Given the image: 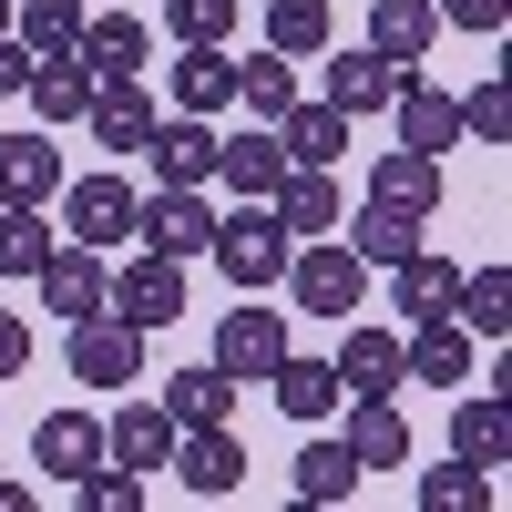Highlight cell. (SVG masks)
I'll return each mask as SVG.
<instances>
[{"mask_svg":"<svg viewBox=\"0 0 512 512\" xmlns=\"http://www.w3.org/2000/svg\"><path fill=\"white\" fill-rule=\"evenodd\" d=\"M277 287H287L308 318H359V308H369V267H359V256L338 246V236H297Z\"/></svg>","mask_w":512,"mask_h":512,"instance_id":"1","label":"cell"},{"mask_svg":"<svg viewBox=\"0 0 512 512\" xmlns=\"http://www.w3.org/2000/svg\"><path fill=\"white\" fill-rule=\"evenodd\" d=\"M287 246H297V236L267 216V205H236V216H216V246H205V256L226 267L236 297H267V287L287 277Z\"/></svg>","mask_w":512,"mask_h":512,"instance_id":"2","label":"cell"},{"mask_svg":"<svg viewBox=\"0 0 512 512\" xmlns=\"http://www.w3.org/2000/svg\"><path fill=\"white\" fill-rule=\"evenodd\" d=\"M103 308H113L123 328H144V338L175 328V318H185V256H154V246H144L123 277H103Z\"/></svg>","mask_w":512,"mask_h":512,"instance_id":"3","label":"cell"},{"mask_svg":"<svg viewBox=\"0 0 512 512\" xmlns=\"http://www.w3.org/2000/svg\"><path fill=\"white\" fill-rule=\"evenodd\" d=\"M216 113H154V134L134 144L154 185H216Z\"/></svg>","mask_w":512,"mask_h":512,"instance_id":"4","label":"cell"},{"mask_svg":"<svg viewBox=\"0 0 512 512\" xmlns=\"http://www.w3.org/2000/svg\"><path fill=\"white\" fill-rule=\"evenodd\" d=\"M52 205H62L72 246H134V216H144V195L123 185V175H72Z\"/></svg>","mask_w":512,"mask_h":512,"instance_id":"5","label":"cell"},{"mask_svg":"<svg viewBox=\"0 0 512 512\" xmlns=\"http://www.w3.org/2000/svg\"><path fill=\"white\" fill-rule=\"evenodd\" d=\"M72 379H82V390H134V379H144V328H123L113 308L72 318Z\"/></svg>","mask_w":512,"mask_h":512,"instance_id":"6","label":"cell"},{"mask_svg":"<svg viewBox=\"0 0 512 512\" xmlns=\"http://www.w3.org/2000/svg\"><path fill=\"white\" fill-rule=\"evenodd\" d=\"M195 502H236L246 482V441H236V420H205V431H175V461H164Z\"/></svg>","mask_w":512,"mask_h":512,"instance_id":"7","label":"cell"},{"mask_svg":"<svg viewBox=\"0 0 512 512\" xmlns=\"http://www.w3.org/2000/svg\"><path fill=\"white\" fill-rule=\"evenodd\" d=\"M134 236L154 256H205V246H216V195H205V185H154L144 216H134Z\"/></svg>","mask_w":512,"mask_h":512,"instance_id":"8","label":"cell"},{"mask_svg":"<svg viewBox=\"0 0 512 512\" xmlns=\"http://www.w3.org/2000/svg\"><path fill=\"white\" fill-rule=\"evenodd\" d=\"M287 359V308H226L216 318V369L236 379V390H246V379H267Z\"/></svg>","mask_w":512,"mask_h":512,"instance_id":"9","label":"cell"},{"mask_svg":"<svg viewBox=\"0 0 512 512\" xmlns=\"http://www.w3.org/2000/svg\"><path fill=\"white\" fill-rule=\"evenodd\" d=\"M267 216L287 236H328V226H349V195H338V164H287L277 195H267Z\"/></svg>","mask_w":512,"mask_h":512,"instance_id":"10","label":"cell"},{"mask_svg":"<svg viewBox=\"0 0 512 512\" xmlns=\"http://www.w3.org/2000/svg\"><path fill=\"white\" fill-rule=\"evenodd\" d=\"M318 62H328V103L349 113V123H359V113H390V93L420 72V62H390V52H369V41H359V52H318Z\"/></svg>","mask_w":512,"mask_h":512,"instance_id":"11","label":"cell"},{"mask_svg":"<svg viewBox=\"0 0 512 512\" xmlns=\"http://www.w3.org/2000/svg\"><path fill=\"white\" fill-rule=\"evenodd\" d=\"M31 287H41V308H52L62 328L93 318V308H103V246H62V236H52V256L31 267Z\"/></svg>","mask_w":512,"mask_h":512,"instance_id":"12","label":"cell"},{"mask_svg":"<svg viewBox=\"0 0 512 512\" xmlns=\"http://www.w3.org/2000/svg\"><path fill=\"white\" fill-rule=\"evenodd\" d=\"M82 134H93L103 154H134L154 134V93H144V72H103L93 82V113H82Z\"/></svg>","mask_w":512,"mask_h":512,"instance_id":"13","label":"cell"},{"mask_svg":"<svg viewBox=\"0 0 512 512\" xmlns=\"http://www.w3.org/2000/svg\"><path fill=\"white\" fill-rule=\"evenodd\" d=\"M338 410H349V451H359V472H410V420H400L390 390H349Z\"/></svg>","mask_w":512,"mask_h":512,"instance_id":"14","label":"cell"},{"mask_svg":"<svg viewBox=\"0 0 512 512\" xmlns=\"http://www.w3.org/2000/svg\"><path fill=\"white\" fill-rule=\"evenodd\" d=\"M103 461H123V472H164V461H175V410H164V400H123L103 420Z\"/></svg>","mask_w":512,"mask_h":512,"instance_id":"15","label":"cell"},{"mask_svg":"<svg viewBox=\"0 0 512 512\" xmlns=\"http://www.w3.org/2000/svg\"><path fill=\"white\" fill-rule=\"evenodd\" d=\"M62 195V144L21 123V134H0V205H52Z\"/></svg>","mask_w":512,"mask_h":512,"instance_id":"16","label":"cell"},{"mask_svg":"<svg viewBox=\"0 0 512 512\" xmlns=\"http://www.w3.org/2000/svg\"><path fill=\"white\" fill-rule=\"evenodd\" d=\"M451 451H461V461H482V472H502V461H512V390H472V379H461Z\"/></svg>","mask_w":512,"mask_h":512,"instance_id":"17","label":"cell"},{"mask_svg":"<svg viewBox=\"0 0 512 512\" xmlns=\"http://www.w3.org/2000/svg\"><path fill=\"white\" fill-rule=\"evenodd\" d=\"M21 103L41 113V134H52V123H82V113H93V62H82V52H41L31 82H21Z\"/></svg>","mask_w":512,"mask_h":512,"instance_id":"18","label":"cell"},{"mask_svg":"<svg viewBox=\"0 0 512 512\" xmlns=\"http://www.w3.org/2000/svg\"><path fill=\"white\" fill-rule=\"evenodd\" d=\"M400 379L461 390V379H472V328H461V318H420V328L400 338Z\"/></svg>","mask_w":512,"mask_h":512,"instance_id":"19","label":"cell"},{"mask_svg":"<svg viewBox=\"0 0 512 512\" xmlns=\"http://www.w3.org/2000/svg\"><path fill=\"white\" fill-rule=\"evenodd\" d=\"M451 287H461V267H451V256L410 246L400 267H390V318H400V328H420V318H451Z\"/></svg>","mask_w":512,"mask_h":512,"instance_id":"20","label":"cell"},{"mask_svg":"<svg viewBox=\"0 0 512 512\" xmlns=\"http://www.w3.org/2000/svg\"><path fill=\"white\" fill-rule=\"evenodd\" d=\"M390 113H400V123H390V144H410V154H451V144H461V103H451V93H431L420 72L390 93Z\"/></svg>","mask_w":512,"mask_h":512,"instance_id":"21","label":"cell"},{"mask_svg":"<svg viewBox=\"0 0 512 512\" xmlns=\"http://www.w3.org/2000/svg\"><path fill=\"white\" fill-rule=\"evenodd\" d=\"M31 461H41V472H52L62 492H72V482L103 461V420H93V410H52V420L31 431Z\"/></svg>","mask_w":512,"mask_h":512,"instance_id":"22","label":"cell"},{"mask_svg":"<svg viewBox=\"0 0 512 512\" xmlns=\"http://www.w3.org/2000/svg\"><path fill=\"white\" fill-rule=\"evenodd\" d=\"M287 492H297V512H328V502H349L359 492V451L349 441H308V431H297V461H287Z\"/></svg>","mask_w":512,"mask_h":512,"instance_id":"23","label":"cell"},{"mask_svg":"<svg viewBox=\"0 0 512 512\" xmlns=\"http://www.w3.org/2000/svg\"><path fill=\"white\" fill-rule=\"evenodd\" d=\"M164 93H175V113H226V103H236V62H226V41H185L175 72H164Z\"/></svg>","mask_w":512,"mask_h":512,"instance_id":"24","label":"cell"},{"mask_svg":"<svg viewBox=\"0 0 512 512\" xmlns=\"http://www.w3.org/2000/svg\"><path fill=\"white\" fill-rule=\"evenodd\" d=\"M267 134L287 144V164H338V154H349V113H338L328 93H318V103L297 93V103H287V113L267 123Z\"/></svg>","mask_w":512,"mask_h":512,"instance_id":"25","label":"cell"},{"mask_svg":"<svg viewBox=\"0 0 512 512\" xmlns=\"http://www.w3.org/2000/svg\"><path fill=\"white\" fill-rule=\"evenodd\" d=\"M267 390H277V410L297 420V431H318V420H328L338 400H349V390H338V359H297V349L267 369Z\"/></svg>","mask_w":512,"mask_h":512,"instance_id":"26","label":"cell"},{"mask_svg":"<svg viewBox=\"0 0 512 512\" xmlns=\"http://www.w3.org/2000/svg\"><path fill=\"white\" fill-rule=\"evenodd\" d=\"M369 205H400V216H441V154L390 144V154H379V175H369Z\"/></svg>","mask_w":512,"mask_h":512,"instance_id":"27","label":"cell"},{"mask_svg":"<svg viewBox=\"0 0 512 512\" xmlns=\"http://www.w3.org/2000/svg\"><path fill=\"white\" fill-rule=\"evenodd\" d=\"M72 52L93 62V82H103V72H144V62H154V31H144V11H93Z\"/></svg>","mask_w":512,"mask_h":512,"instance_id":"28","label":"cell"},{"mask_svg":"<svg viewBox=\"0 0 512 512\" xmlns=\"http://www.w3.org/2000/svg\"><path fill=\"white\" fill-rule=\"evenodd\" d=\"M216 175H226V195H246V205H267L277 195V175H287V144L256 123V134H226L216 144Z\"/></svg>","mask_w":512,"mask_h":512,"instance_id":"29","label":"cell"},{"mask_svg":"<svg viewBox=\"0 0 512 512\" xmlns=\"http://www.w3.org/2000/svg\"><path fill=\"white\" fill-rule=\"evenodd\" d=\"M338 390H400V338L379 318H349V338H338Z\"/></svg>","mask_w":512,"mask_h":512,"instance_id":"30","label":"cell"},{"mask_svg":"<svg viewBox=\"0 0 512 512\" xmlns=\"http://www.w3.org/2000/svg\"><path fill=\"white\" fill-rule=\"evenodd\" d=\"M154 400L175 410V431H205V420H226V410H236V379H226L216 359H195V369H175V379H164Z\"/></svg>","mask_w":512,"mask_h":512,"instance_id":"31","label":"cell"},{"mask_svg":"<svg viewBox=\"0 0 512 512\" xmlns=\"http://www.w3.org/2000/svg\"><path fill=\"white\" fill-rule=\"evenodd\" d=\"M451 318L472 328V338H502V328H512V267H502V256H492V267H461Z\"/></svg>","mask_w":512,"mask_h":512,"instance_id":"32","label":"cell"},{"mask_svg":"<svg viewBox=\"0 0 512 512\" xmlns=\"http://www.w3.org/2000/svg\"><path fill=\"white\" fill-rule=\"evenodd\" d=\"M431 41H441V11H431V0H369V52L420 62Z\"/></svg>","mask_w":512,"mask_h":512,"instance_id":"33","label":"cell"},{"mask_svg":"<svg viewBox=\"0 0 512 512\" xmlns=\"http://www.w3.org/2000/svg\"><path fill=\"white\" fill-rule=\"evenodd\" d=\"M328 0H267V52H287V62H318L328 52Z\"/></svg>","mask_w":512,"mask_h":512,"instance_id":"34","label":"cell"},{"mask_svg":"<svg viewBox=\"0 0 512 512\" xmlns=\"http://www.w3.org/2000/svg\"><path fill=\"white\" fill-rule=\"evenodd\" d=\"M41 256H52V216H41V205H0V277L31 287Z\"/></svg>","mask_w":512,"mask_h":512,"instance_id":"35","label":"cell"},{"mask_svg":"<svg viewBox=\"0 0 512 512\" xmlns=\"http://www.w3.org/2000/svg\"><path fill=\"white\" fill-rule=\"evenodd\" d=\"M82 0H11V41H31V52H72L82 41Z\"/></svg>","mask_w":512,"mask_h":512,"instance_id":"36","label":"cell"},{"mask_svg":"<svg viewBox=\"0 0 512 512\" xmlns=\"http://www.w3.org/2000/svg\"><path fill=\"white\" fill-rule=\"evenodd\" d=\"M410 246H420V216H400V205H359V236H349L359 267H400Z\"/></svg>","mask_w":512,"mask_h":512,"instance_id":"37","label":"cell"},{"mask_svg":"<svg viewBox=\"0 0 512 512\" xmlns=\"http://www.w3.org/2000/svg\"><path fill=\"white\" fill-rule=\"evenodd\" d=\"M492 502V472H482V461H441V472H420V512H482Z\"/></svg>","mask_w":512,"mask_h":512,"instance_id":"38","label":"cell"},{"mask_svg":"<svg viewBox=\"0 0 512 512\" xmlns=\"http://www.w3.org/2000/svg\"><path fill=\"white\" fill-rule=\"evenodd\" d=\"M236 103H246L256 123H277V113L297 103V62H287V52H267V62H236Z\"/></svg>","mask_w":512,"mask_h":512,"instance_id":"39","label":"cell"},{"mask_svg":"<svg viewBox=\"0 0 512 512\" xmlns=\"http://www.w3.org/2000/svg\"><path fill=\"white\" fill-rule=\"evenodd\" d=\"M175 41H236V0H164Z\"/></svg>","mask_w":512,"mask_h":512,"instance_id":"40","label":"cell"},{"mask_svg":"<svg viewBox=\"0 0 512 512\" xmlns=\"http://www.w3.org/2000/svg\"><path fill=\"white\" fill-rule=\"evenodd\" d=\"M502 123H512V93H502V82H472V103H461V134H472V144H502Z\"/></svg>","mask_w":512,"mask_h":512,"instance_id":"41","label":"cell"},{"mask_svg":"<svg viewBox=\"0 0 512 512\" xmlns=\"http://www.w3.org/2000/svg\"><path fill=\"white\" fill-rule=\"evenodd\" d=\"M431 11H441V31H502L512 0H431Z\"/></svg>","mask_w":512,"mask_h":512,"instance_id":"42","label":"cell"},{"mask_svg":"<svg viewBox=\"0 0 512 512\" xmlns=\"http://www.w3.org/2000/svg\"><path fill=\"white\" fill-rule=\"evenodd\" d=\"M31 62H41V52H31V41H11V31H0V103H11V93H21V82H31Z\"/></svg>","mask_w":512,"mask_h":512,"instance_id":"43","label":"cell"},{"mask_svg":"<svg viewBox=\"0 0 512 512\" xmlns=\"http://www.w3.org/2000/svg\"><path fill=\"white\" fill-rule=\"evenodd\" d=\"M21 369H31V328L0 308V379H21Z\"/></svg>","mask_w":512,"mask_h":512,"instance_id":"44","label":"cell"},{"mask_svg":"<svg viewBox=\"0 0 512 512\" xmlns=\"http://www.w3.org/2000/svg\"><path fill=\"white\" fill-rule=\"evenodd\" d=\"M0 512H31V482H0Z\"/></svg>","mask_w":512,"mask_h":512,"instance_id":"45","label":"cell"},{"mask_svg":"<svg viewBox=\"0 0 512 512\" xmlns=\"http://www.w3.org/2000/svg\"><path fill=\"white\" fill-rule=\"evenodd\" d=\"M0 31H11V0H0Z\"/></svg>","mask_w":512,"mask_h":512,"instance_id":"46","label":"cell"}]
</instances>
